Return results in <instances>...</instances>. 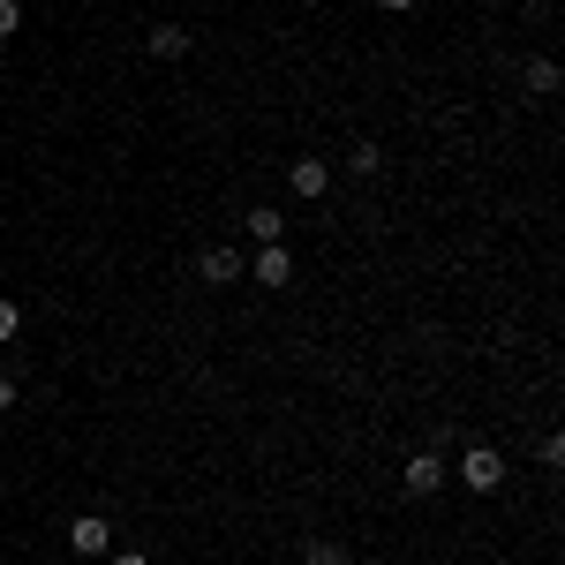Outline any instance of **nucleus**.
<instances>
[{
  "label": "nucleus",
  "instance_id": "obj_5",
  "mask_svg": "<svg viewBox=\"0 0 565 565\" xmlns=\"http://www.w3.org/2000/svg\"><path fill=\"white\" fill-rule=\"evenodd\" d=\"M196 272H204L211 286H227V280H242L249 265H242V249H204V257H196Z\"/></svg>",
  "mask_w": 565,
  "mask_h": 565
},
{
  "label": "nucleus",
  "instance_id": "obj_12",
  "mask_svg": "<svg viewBox=\"0 0 565 565\" xmlns=\"http://www.w3.org/2000/svg\"><path fill=\"white\" fill-rule=\"evenodd\" d=\"M15 324H23V309H15V301L0 294V339H15Z\"/></svg>",
  "mask_w": 565,
  "mask_h": 565
},
{
  "label": "nucleus",
  "instance_id": "obj_7",
  "mask_svg": "<svg viewBox=\"0 0 565 565\" xmlns=\"http://www.w3.org/2000/svg\"><path fill=\"white\" fill-rule=\"evenodd\" d=\"M151 53H158V61H181V53H189V30H181V23H158V30H151Z\"/></svg>",
  "mask_w": 565,
  "mask_h": 565
},
{
  "label": "nucleus",
  "instance_id": "obj_2",
  "mask_svg": "<svg viewBox=\"0 0 565 565\" xmlns=\"http://www.w3.org/2000/svg\"><path fill=\"white\" fill-rule=\"evenodd\" d=\"M460 483H467V490H498V483H505V452H498V445H467V452H460Z\"/></svg>",
  "mask_w": 565,
  "mask_h": 565
},
{
  "label": "nucleus",
  "instance_id": "obj_4",
  "mask_svg": "<svg viewBox=\"0 0 565 565\" xmlns=\"http://www.w3.org/2000/svg\"><path fill=\"white\" fill-rule=\"evenodd\" d=\"M286 189H294V196H309V204H317V196H324V189H332V166H324V158H294V166H286Z\"/></svg>",
  "mask_w": 565,
  "mask_h": 565
},
{
  "label": "nucleus",
  "instance_id": "obj_8",
  "mask_svg": "<svg viewBox=\"0 0 565 565\" xmlns=\"http://www.w3.org/2000/svg\"><path fill=\"white\" fill-rule=\"evenodd\" d=\"M242 227H249V242H257V249H272V242H280V211H272V204H257Z\"/></svg>",
  "mask_w": 565,
  "mask_h": 565
},
{
  "label": "nucleus",
  "instance_id": "obj_6",
  "mask_svg": "<svg viewBox=\"0 0 565 565\" xmlns=\"http://www.w3.org/2000/svg\"><path fill=\"white\" fill-rule=\"evenodd\" d=\"M249 272H257V286H286V280H294V257H286V242L257 249V265H249Z\"/></svg>",
  "mask_w": 565,
  "mask_h": 565
},
{
  "label": "nucleus",
  "instance_id": "obj_14",
  "mask_svg": "<svg viewBox=\"0 0 565 565\" xmlns=\"http://www.w3.org/2000/svg\"><path fill=\"white\" fill-rule=\"evenodd\" d=\"M8 408H15V377H0V415H8Z\"/></svg>",
  "mask_w": 565,
  "mask_h": 565
},
{
  "label": "nucleus",
  "instance_id": "obj_10",
  "mask_svg": "<svg viewBox=\"0 0 565 565\" xmlns=\"http://www.w3.org/2000/svg\"><path fill=\"white\" fill-rule=\"evenodd\" d=\"M377 166H385V151H377V143H370V137H362V143H355V151H347V174H362V181H370Z\"/></svg>",
  "mask_w": 565,
  "mask_h": 565
},
{
  "label": "nucleus",
  "instance_id": "obj_15",
  "mask_svg": "<svg viewBox=\"0 0 565 565\" xmlns=\"http://www.w3.org/2000/svg\"><path fill=\"white\" fill-rule=\"evenodd\" d=\"M114 565H151V558H143V551H114Z\"/></svg>",
  "mask_w": 565,
  "mask_h": 565
},
{
  "label": "nucleus",
  "instance_id": "obj_16",
  "mask_svg": "<svg viewBox=\"0 0 565 565\" xmlns=\"http://www.w3.org/2000/svg\"><path fill=\"white\" fill-rule=\"evenodd\" d=\"M377 8H393V15H408V8H415V0H377Z\"/></svg>",
  "mask_w": 565,
  "mask_h": 565
},
{
  "label": "nucleus",
  "instance_id": "obj_11",
  "mask_svg": "<svg viewBox=\"0 0 565 565\" xmlns=\"http://www.w3.org/2000/svg\"><path fill=\"white\" fill-rule=\"evenodd\" d=\"M309 565H347V543H332V536H317V543H309Z\"/></svg>",
  "mask_w": 565,
  "mask_h": 565
},
{
  "label": "nucleus",
  "instance_id": "obj_13",
  "mask_svg": "<svg viewBox=\"0 0 565 565\" xmlns=\"http://www.w3.org/2000/svg\"><path fill=\"white\" fill-rule=\"evenodd\" d=\"M15 23H23V8H15V0H0V38H15Z\"/></svg>",
  "mask_w": 565,
  "mask_h": 565
},
{
  "label": "nucleus",
  "instance_id": "obj_1",
  "mask_svg": "<svg viewBox=\"0 0 565 565\" xmlns=\"http://www.w3.org/2000/svg\"><path fill=\"white\" fill-rule=\"evenodd\" d=\"M445 475H452V467H445V452L429 445V452H415V460L400 467V490H408V498H437V490H445Z\"/></svg>",
  "mask_w": 565,
  "mask_h": 565
},
{
  "label": "nucleus",
  "instance_id": "obj_9",
  "mask_svg": "<svg viewBox=\"0 0 565 565\" xmlns=\"http://www.w3.org/2000/svg\"><path fill=\"white\" fill-rule=\"evenodd\" d=\"M521 76H528V91H536V99H551V91H558V61H528Z\"/></svg>",
  "mask_w": 565,
  "mask_h": 565
},
{
  "label": "nucleus",
  "instance_id": "obj_3",
  "mask_svg": "<svg viewBox=\"0 0 565 565\" xmlns=\"http://www.w3.org/2000/svg\"><path fill=\"white\" fill-rule=\"evenodd\" d=\"M68 551H76V558H106V551H114V521H106V513H76V521H68Z\"/></svg>",
  "mask_w": 565,
  "mask_h": 565
}]
</instances>
